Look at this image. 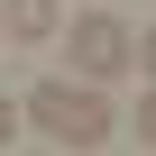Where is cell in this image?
Wrapping results in <instances>:
<instances>
[{
  "label": "cell",
  "mask_w": 156,
  "mask_h": 156,
  "mask_svg": "<svg viewBox=\"0 0 156 156\" xmlns=\"http://www.w3.org/2000/svg\"><path fill=\"white\" fill-rule=\"evenodd\" d=\"M28 119L55 138V147H101L119 119H110V101L92 92V83H37L28 92Z\"/></svg>",
  "instance_id": "obj_1"
},
{
  "label": "cell",
  "mask_w": 156,
  "mask_h": 156,
  "mask_svg": "<svg viewBox=\"0 0 156 156\" xmlns=\"http://www.w3.org/2000/svg\"><path fill=\"white\" fill-rule=\"evenodd\" d=\"M129 64H138V37H129L110 9L73 19V73H83V83H110V73H129Z\"/></svg>",
  "instance_id": "obj_2"
},
{
  "label": "cell",
  "mask_w": 156,
  "mask_h": 156,
  "mask_svg": "<svg viewBox=\"0 0 156 156\" xmlns=\"http://www.w3.org/2000/svg\"><path fill=\"white\" fill-rule=\"evenodd\" d=\"M0 28L28 37V46H46V37L64 28V9H55V0H0Z\"/></svg>",
  "instance_id": "obj_3"
},
{
  "label": "cell",
  "mask_w": 156,
  "mask_h": 156,
  "mask_svg": "<svg viewBox=\"0 0 156 156\" xmlns=\"http://www.w3.org/2000/svg\"><path fill=\"white\" fill-rule=\"evenodd\" d=\"M129 129H138V147H156V92L138 101V119H129Z\"/></svg>",
  "instance_id": "obj_4"
},
{
  "label": "cell",
  "mask_w": 156,
  "mask_h": 156,
  "mask_svg": "<svg viewBox=\"0 0 156 156\" xmlns=\"http://www.w3.org/2000/svg\"><path fill=\"white\" fill-rule=\"evenodd\" d=\"M9 138H19V101L0 92V147H9Z\"/></svg>",
  "instance_id": "obj_5"
},
{
  "label": "cell",
  "mask_w": 156,
  "mask_h": 156,
  "mask_svg": "<svg viewBox=\"0 0 156 156\" xmlns=\"http://www.w3.org/2000/svg\"><path fill=\"white\" fill-rule=\"evenodd\" d=\"M138 64H147V73H156V28H147V37H138Z\"/></svg>",
  "instance_id": "obj_6"
}]
</instances>
